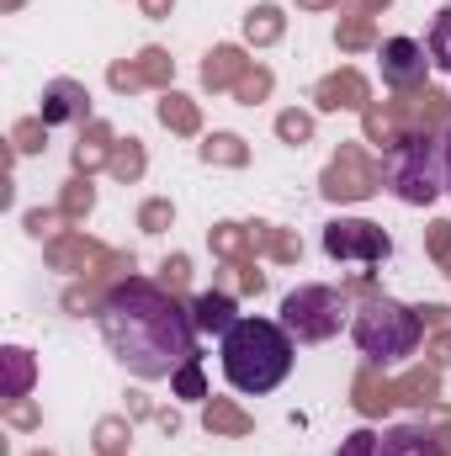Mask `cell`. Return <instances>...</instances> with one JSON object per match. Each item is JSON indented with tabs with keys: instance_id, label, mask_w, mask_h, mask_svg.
<instances>
[{
	"instance_id": "cell-1",
	"label": "cell",
	"mask_w": 451,
	"mask_h": 456,
	"mask_svg": "<svg viewBox=\"0 0 451 456\" xmlns=\"http://www.w3.org/2000/svg\"><path fill=\"white\" fill-rule=\"evenodd\" d=\"M96 319H102V335L112 345V355L133 377H144V382L176 377L197 355L192 314L176 303V292H165V287H154L144 276L117 281L112 292L102 297Z\"/></svg>"
},
{
	"instance_id": "cell-2",
	"label": "cell",
	"mask_w": 451,
	"mask_h": 456,
	"mask_svg": "<svg viewBox=\"0 0 451 456\" xmlns=\"http://www.w3.org/2000/svg\"><path fill=\"white\" fill-rule=\"evenodd\" d=\"M292 371V335L276 319H239L224 335V377L239 393H271Z\"/></svg>"
},
{
	"instance_id": "cell-3",
	"label": "cell",
	"mask_w": 451,
	"mask_h": 456,
	"mask_svg": "<svg viewBox=\"0 0 451 456\" xmlns=\"http://www.w3.org/2000/svg\"><path fill=\"white\" fill-rule=\"evenodd\" d=\"M350 335H356V350L366 355V366H393L420 350L425 319H420V308H404L393 297H366L350 319Z\"/></svg>"
},
{
	"instance_id": "cell-4",
	"label": "cell",
	"mask_w": 451,
	"mask_h": 456,
	"mask_svg": "<svg viewBox=\"0 0 451 456\" xmlns=\"http://www.w3.org/2000/svg\"><path fill=\"white\" fill-rule=\"evenodd\" d=\"M382 181L409 202V208H425V202H436L441 197V138L430 133V127H414L393 154H388V165H382Z\"/></svg>"
},
{
	"instance_id": "cell-5",
	"label": "cell",
	"mask_w": 451,
	"mask_h": 456,
	"mask_svg": "<svg viewBox=\"0 0 451 456\" xmlns=\"http://www.w3.org/2000/svg\"><path fill=\"white\" fill-rule=\"evenodd\" d=\"M345 314H350L345 308V287H298V292L282 297V330L303 345H319L330 335H340Z\"/></svg>"
},
{
	"instance_id": "cell-6",
	"label": "cell",
	"mask_w": 451,
	"mask_h": 456,
	"mask_svg": "<svg viewBox=\"0 0 451 456\" xmlns=\"http://www.w3.org/2000/svg\"><path fill=\"white\" fill-rule=\"evenodd\" d=\"M324 255L330 260H361V265H382L393 255V239L366 218H335L324 228Z\"/></svg>"
},
{
	"instance_id": "cell-7",
	"label": "cell",
	"mask_w": 451,
	"mask_h": 456,
	"mask_svg": "<svg viewBox=\"0 0 451 456\" xmlns=\"http://www.w3.org/2000/svg\"><path fill=\"white\" fill-rule=\"evenodd\" d=\"M48 265L53 271H86V276H117V271H133V255L102 249L86 233H59V239H48Z\"/></svg>"
},
{
	"instance_id": "cell-8",
	"label": "cell",
	"mask_w": 451,
	"mask_h": 456,
	"mask_svg": "<svg viewBox=\"0 0 451 456\" xmlns=\"http://www.w3.org/2000/svg\"><path fill=\"white\" fill-rule=\"evenodd\" d=\"M377 186H382V165H372L356 143H345L335 154V165L324 170V186H319V191H324L330 202H366Z\"/></svg>"
},
{
	"instance_id": "cell-9",
	"label": "cell",
	"mask_w": 451,
	"mask_h": 456,
	"mask_svg": "<svg viewBox=\"0 0 451 456\" xmlns=\"http://www.w3.org/2000/svg\"><path fill=\"white\" fill-rule=\"evenodd\" d=\"M425 48L414 43V37H388L382 43V86H393V91H414V86H425Z\"/></svg>"
},
{
	"instance_id": "cell-10",
	"label": "cell",
	"mask_w": 451,
	"mask_h": 456,
	"mask_svg": "<svg viewBox=\"0 0 451 456\" xmlns=\"http://www.w3.org/2000/svg\"><path fill=\"white\" fill-rule=\"evenodd\" d=\"M43 122L59 127V122H91V91L80 80H48L43 86Z\"/></svg>"
},
{
	"instance_id": "cell-11",
	"label": "cell",
	"mask_w": 451,
	"mask_h": 456,
	"mask_svg": "<svg viewBox=\"0 0 451 456\" xmlns=\"http://www.w3.org/2000/svg\"><path fill=\"white\" fill-rule=\"evenodd\" d=\"M314 102H319V112H340V107H372V91H366V80L356 75V69H340L330 80H319L314 86Z\"/></svg>"
},
{
	"instance_id": "cell-12",
	"label": "cell",
	"mask_w": 451,
	"mask_h": 456,
	"mask_svg": "<svg viewBox=\"0 0 451 456\" xmlns=\"http://www.w3.org/2000/svg\"><path fill=\"white\" fill-rule=\"evenodd\" d=\"M377 456H447V441L430 425H393L377 441Z\"/></svg>"
},
{
	"instance_id": "cell-13",
	"label": "cell",
	"mask_w": 451,
	"mask_h": 456,
	"mask_svg": "<svg viewBox=\"0 0 451 456\" xmlns=\"http://www.w3.org/2000/svg\"><path fill=\"white\" fill-rule=\"evenodd\" d=\"M244 75H250V59H244V48H234V43H228V48H213L208 64H202V86H208V91H228V86H239Z\"/></svg>"
},
{
	"instance_id": "cell-14",
	"label": "cell",
	"mask_w": 451,
	"mask_h": 456,
	"mask_svg": "<svg viewBox=\"0 0 451 456\" xmlns=\"http://www.w3.org/2000/svg\"><path fill=\"white\" fill-rule=\"evenodd\" d=\"M192 324H197L202 335H228V330L239 324L234 297H228V292H202V297H192Z\"/></svg>"
},
{
	"instance_id": "cell-15",
	"label": "cell",
	"mask_w": 451,
	"mask_h": 456,
	"mask_svg": "<svg viewBox=\"0 0 451 456\" xmlns=\"http://www.w3.org/2000/svg\"><path fill=\"white\" fill-rule=\"evenodd\" d=\"M393 403H398L393 382H382V377H377V366H366V371L356 377V409H361L366 419H377V414H388Z\"/></svg>"
},
{
	"instance_id": "cell-16",
	"label": "cell",
	"mask_w": 451,
	"mask_h": 456,
	"mask_svg": "<svg viewBox=\"0 0 451 456\" xmlns=\"http://www.w3.org/2000/svg\"><path fill=\"white\" fill-rule=\"evenodd\" d=\"M112 127L107 122H91V133L75 143V170L80 175H91V170H102V165H112Z\"/></svg>"
},
{
	"instance_id": "cell-17",
	"label": "cell",
	"mask_w": 451,
	"mask_h": 456,
	"mask_svg": "<svg viewBox=\"0 0 451 456\" xmlns=\"http://www.w3.org/2000/svg\"><path fill=\"white\" fill-rule=\"evenodd\" d=\"M202 425H208L213 436H250V430H255V419H250L244 409H234L228 398H213V403L202 409Z\"/></svg>"
},
{
	"instance_id": "cell-18",
	"label": "cell",
	"mask_w": 451,
	"mask_h": 456,
	"mask_svg": "<svg viewBox=\"0 0 451 456\" xmlns=\"http://www.w3.org/2000/svg\"><path fill=\"white\" fill-rule=\"evenodd\" d=\"M5 355V398H27V387H32V350H21V345H5L0 350Z\"/></svg>"
},
{
	"instance_id": "cell-19",
	"label": "cell",
	"mask_w": 451,
	"mask_h": 456,
	"mask_svg": "<svg viewBox=\"0 0 451 456\" xmlns=\"http://www.w3.org/2000/svg\"><path fill=\"white\" fill-rule=\"evenodd\" d=\"M213 249L224 255L228 265H239V260H250V255H255V239H250V228H244V224H218V228H213Z\"/></svg>"
},
{
	"instance_id": "cell-20",
	"label": "cell",
	"mask_w": 451,
	"mask_h": 456,
	"mask_svg": "<svg viewBox=\"0 0 451 456\" xmlns=\"http://www.w3.org/2000/svg\"><path fill=\"white\" fill-rule=\"evenodd\" d=\"M282 27H287V21H282V11H276V5H255V11L244 16V37H250L255 48L276 43V37H282Z\"/></svg>"
},
{
	"instance_id": "cell-21",
	"label": "cell",
	"mask_w": 451,
	"mask_h": 456,
	"mask_svg": "<svg viewBox=\"0 0 451 456\" xmlns=\"http://www.w3.org/2000/svg\"><path fill=\"white\" fill-rule=\"evenodd\" d=\"M91 208H96V186H91V175H75V181L64 186V197H59V213H64V224H80Z\"/></svg>"
},
{
	"instance_id": "cell-22",
	"label": "cell",
	"mask_w": 451,
	"mask_h": 456,
	"mask_svg": "<svg viewBox=\"0 0 451 456\" xmlns=\"http://www.w3.org/2000/svg\"><path fill=\"white\" fill-rule=\"evenodd\" d=\"M250 239H255V249H266L271 260H298V255H303V244H298L292 233H282V228H271V224H255Z\"/></svg>"
},
{
	"instance_id": "cell-23",
	"label": "cell",
	"mask_w": 451,
	"mask_h": 456,
	"mask_svg": "<svg viewBox=\"0 0 451 456\" xmlns=\"http://www.w3.org/2000/svg\"><path fill=\"white\" fill-rule=\"evenodd\" d=\"M160 122H165L170 133H197V127H202L197 107H192L186 96H176V91H165V102H160Z\"/></svg>"
},
{
	"instance_id": "cell-24",
	"label": "cell",
	"mask_w": 451,
	"mask_h": 456,
	"mask_svg": "<svg viewBox=\"0 0 451 456\" xmlns=\"http://www.w3.org/2000/svg\"><path fill=\"white\" fill-rule=\"evenodd\" d=\"M107 170H112L117 181H138V175H144V143H138V138H117Z\"/></svg>"
},
{
	"instance_id": "cell-25",
	"label": "cell",
	"mask_w": 451,
	"mask_h": 456,
	"mask_svg": "<svg viewBox=\"0 0 451 456\" xmlns=\"http://www.w3.org/2000/svg\"><path fill=\"white\" fill-rule=\"evenodd\" d=\"M425 53H430V64H436V69H451V5L436 11L430 37H425Z\"/></svg>"
},
{
	"instance_id": "cell-26",
	"label": "cell",
	"mask_w": 451,
	"mask_h": 456,
	"mask_svg": "<svg viewBox=\"0 0 451 456\" xmlns=\"http://www.w3.org/2000/svg\"><path fill=\"white\" fill-rule=\"evenodd\" d=\"M202 159H208V165H244L250 149H244V138H234V133H213V138L202 143Z\"/></svg>"
},
{
	"instance_id": "cell-27",
	"label": "cell",
	"mask_w": 451,
	"mask_h": 456,
	"mask_svg": "<svg viewBox=\"0 0 451 456\" xmlns=\"http://www.w3.org/2000/svg\"><path fill=\"white\" fill-rule=\"evenodd\" d=\"M43 143H48V122H43V117H21V122L11 127V149H16V154H37Z\"/></svg>"
},
{
	"instance_id": "cell-28",
	"label": "cell",
	"mask_w": 451,
	"mask_h": 456,
	"mask_svg": "<svg viewBox=\"0 0 451 456\" xmlns=\"http://www.w3.org/2000/svg\"><path fill=\"white\" fill-rule=\"evenodd\" d=\"M393 393H398V403H430L436 398V371H409L404 382H393Z\"/></svg>"
},
{
	"instance_id": "cell-29",
	"label": "cell",
	"mask_w": 451,
	"mask_h": 456,
	"mask_svg": "<svg viewBox=\"0 0 451 456\" xmlns=\"http://www.w3.org/2000/svg\"><path fill=\"white\" fill-rule=\"evenodd\" d=\"M138 69H144V86H170V75H176V64H170L165 48H144L138 53Z\"/></svg>"
},
{
	"instance_id": "cell-30",
	"label": "cell",
	"mask_w": 451,
	"mask_h": 456,
	"mask_svg": "<svg viewBox=\"0 0 451 456\" xmlns=\"http://www.w3.org/2000/svg\"><path fill=\"white\" fill-rule=\"evenodd\" d=\"M96 452L102 456H127V419H102L96 425Z\"/></svg>"
},
{
	"instance_id": "cell-31",
	"label": "cell",
	"mask_w": 451,
	"mask_h": 456,
	"mask_svg": "<svg viewBox=\"0 0 451 456\" xmlns=\"http://www.w3.org/2000/svg\"><path fill=\"white\" fill-rule=\"evenodd\" d=\"M335 37H340V48H366V43H372V16H366V11H361V16H345Z\"/></svg>"
},
{
	"instance_id": "cell-32",
	"label": "cell",
	"mask_w": 451,
	"mask_h": 456,
	"mask_svg": "<svg viewBox=\"0 0 451 456\" xmlns=\"http://www.w3.org/2000/svg\"><path fill=\"white\" fill-rule=\"evenodd\" d=\"M276 133H282L287 143H308V138H314V117L308 112H282L276 117Z\"/></svg>"
},
{
	"instance_id": "cell-33",
	"label": "cell",
	"mask_w": 451,
	"mask_h": 456,
	"mask_svg": "<svg viewBox=\"0 0 451 456\" xmlns=\"http://www.w3.org/2000/svg\"><path fill=\"white\" fill-rule=\"evenodd\" d=\"M234 96H239V102H250V107H255V102H266V96H271V69H250V75L234 86Z\"/></svg>"
},
{
	"instance_id": "cell-34",
	"label": "cell",
	"mask_w": 451,
	"mask_h": 456,
	"mask_svg": "<svg viewBox=\"0 0 451 456\" xmlns=\"http://www.w3.org/2000/svg\"><path fill=\"white\" fill-rule=\"evenodd\" d=\"M170 382H176V393H181V398H208V387H202V361H197V355H192Z\"/></svg>"
},
{
	"instance_id": "cell-35",
	"label": "cell",
	"mask_w": 451,
	"mask_h": 456,
	"mask_svg": "<svg viewBox=\"0 0 451 456\" xmlns=\"http://www.w3.org/2000/svg\"><path fill=\"white\" fill-rule=\"evenodd\" d=\"M5 425H16V430H37L43 414H37L32 398H5Z\"/></svg>"
},
{
	"instance_id": "cell-36",
	"label": "cell",
	"mask_w": 451,
	"mask_h": 456,
	"mask_svg": "<svg viewBox=\"0 0 451 456\" xmlns=\"http://www.w3.org/2000/svg\"><path fill=\"white\" fill-rule=\"evenodd\" d=\"M59 228H70L59 208H48V213H43V208H37V213H27V233H37V239H59Z\"/></svg>"
},
{
	"instance_id": "cell-37",
	"label": "cell",
	"mask_w": 451,
	"mask_h": 456,
	"mask_svg": "<svg viewBox=\"0 0 451 456\" xmlns=\"http://www.w3.org/2000/svg\"><path fill=\"white\" fill-rule=\"evenodd\" d=\"M170 218H176V213H170V202H165V197H154V202H144V208H138V228H149V233L170 228Z\"/></svg>"
},
{
	"instance_id": "cell-38",
	"label": "cell",
	"mask_w": 451,
	"mask_h": 456,
	"mask_svg": "<svg viewBox=\"0 0 451 456\" xmlns=\"http://www.w3.org/2000/svg\"><path fill=\"white\" fill-rule=\"evenodd\" d=\"M107 80H112V91H138V86H144V69H138V59H133V64H112Z\"/></svg>"
},
{
	"instance_id": "cell-39",
	"label": "cell",
	"mask_w": 451,
	"mask_h": 456,
	"mask_svg": "<svg viewBox=\"0 0 451 456\" xmlns=\"http://www.w3.org/2000/svg\"><path fill=\"white\" fill-rule=\"evenodd\" d=\"M186 281H192V260L186 255H170L165 260V292H181Z\"/></svg>"
},
{
	"instance_id": "cell-40",
	"label": "cell",
	"mask_w": 451,
	"mask_h": 456,
	"mask_svg": "<svg viewBox=\"0 0 451 456\" xmlns=\"http://www.w3.org/2000/svg\"><path fill=\"white\" fill-rule=\"evenodd\" d=\"M430 255L447 265V276H451V224H430Z\"/></svg>"
},
{
	"instance_id": "cell-41",
	"label": "cell",
	"mask_w": 451,
	"mask_h": 456,
	"mask_svg": "<svg viewBox=\"0 0 451 456\" xmlns=\"http://www.w3.org/2000/svg\"><path fill=\"white\" fill-rule=\"evenodd\" d=\"M340 456H377V436H372V430H356V436L340 446Z\"/></svg>"
},
{
	"instance_id": "cell-42",
	"label": "cell",
	"mask_w": 451,
	"mask_h": 456,
	"mask_svg": "<svg viewBox=\"0 0 451 456\" xmlns=\"http://www.w3.org/2000/svg\"><path fill=\"white\" fill-rule=\"evenodd\" d=\"M430 361H436V371H441V366H451V335H441V340L430 345Z\"/></svg>"
},
{
	"instance_id": "cell-43",
	"label": "cell",
	"mask_w": 451,
	"mask_h": 456,
	"mask_svg": "<svg viewBox=\"0 0 451 456\" xmlns=\"http://www.w3.org/2000/svg\"><path fill=\"white\" fill-rule=\"evenodd\" d=\"M441 181H447V191H451V127L441 133Z\"/></svg>"
},
{
	"instance_id": "cell-44",
	"label": "cell",
	"mask_w": 451,
	"mask_h": 456,
	"mask_svg": "<svg viewBox=\"0 0 451 456\" xmlns=\"http://www.w3.org/2000/svg\"><path fill=\"white\" fill-rule=\"evenodd\" d=\"M154 419H160V430H170V436H176V430H181V414H176V409H160V414H154Z\"/></svg>"
},
{
	"instance_id": "cell-45",
	"label": "cell",
	"mask_w": 451,
	"mask_h": 456,
	"mask_svg": "<svg viewBox=\"0 0 451 456\" xmlns=\"http://www.w3.org/2000/svg\"><path fill=\"white\" fill-rule=\"evenodd\" d=\"M138 5H144V16H170L176 0H138Z\"/></svg>"
},
{
	"instance_id": "cell-46",
	"label": "cell",
	"mask_w": 451,
	"mask_h": 456,
	"mask_svg": "<svg viewBox=\"0 0 451 456\" xmlns=\"http://www.w3.org/2000/svg\"><path fill=\"white\" fill-rule=\"evenodd\" d=\"M420 319H425V324H447L451 308H420Z\"/></svg>"
},
{
	"instance_id": "cell-47",
	"label": "cell",
	"mask_w": 451,
	"mask_h": 456,
	"mask_svg": "<svg viewBox=\"0 0 451 456\" xmlns=\"http://www.w3.org/2000/svg\"><path fill=\"white\" fill-rule=\"evenodd\" d=\"M127 414H133V419H144V414H149V403H144L138 393H127Z\"/></svg>"
},
{
	"instance_id": "cell-48",
	"label": "cell",
	"mask_w": 451,
	"mask_h": 456,
	"mask_svg": "<svg viewBox=\"0 0 451 456\" xmlns=\"http://www.w3.org/2000/svg\"><path fill=\"white\" fill-rule=\"evenodd\" d=\"M382 5H393V0H361V11L372 16V11H382Z\"/></svg>"
},
{
	"instance_id": "cell-49",
	"label": "cell",
	"mask_w": 451,
	"mask_h": 456,
	"mask_svg": "<svg viewBox=\"0 0 451 456\" xmlns=\"http://www.w3.org/2000/svg\"><path fill=\"white\" fill-rule=\"evenodd\" d=\"M298 5H308V11H324V5H340V0H298Z\"/></svg>"
},
{
	"instance_id": "cell-50",
	"label": "cell",
	"mask_w": 451,
	"mask_h": 456,
	"mask_svg": "<svg viewBox=\"0 0 451 456\" xmlns=\"http://www.w3.org/2000/svg\"><path fill=\"white\" fill-rule=\"evenodd\" d=\"M0 5H5V11H16V5H21V0H0Z\"/></svg>"
},
{
	"instance_id": "cell-51",
	"label": "cell",
	"mask_w": 451,
	"mask_h": 456,
	"mask_svg": "<svg viewBox=\"0 0 451 456\" xmlns=\"http://www.w3.org/2000/svg\"><path fill=\"white\" fill-rule=\"evenodd\" d=\"M32 456H53V452H32Z\"/></svg>"
}]
</instances>
